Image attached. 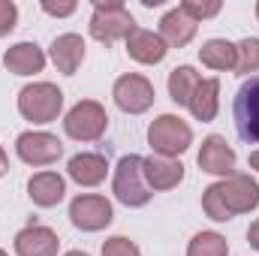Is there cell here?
<instances>
[{
  "label": "cell",
  "mask_w": 259,
  "mask_h": 256,
  "mask_svg": "<svg viewBox=\"0 0 259 256\" xmlns=\"http://www.w3.org/2000/svg\"><path fill=\"white\" fill-rule=\"evenodd\" d=\"M259 208V184L256 178L232 172L202 190V211L214 223H226L238 214H250Z\"/></svg>",
  "instance_id": "obj_1"
},
{
  "label": "cell",
  "mask_w": 259,
  "mask_h": 256,
  "mask_svg": "<svg viewBox=\"0 0 259 256\" xmlns=\"http://www.w3.org/2000/svg\"><path fill=\"white\" fill-rule=\"evenodd\" d=\"M18 112L30 124H52L64 112V91L52 81H33L18 91Z\"/></svg>",
  "instance_id": "obj_2"
},
{
  "label": "cell",
  "mask_w": 259,
  "mask_h": 256,
  "mask_svg": "<svg viewBox=\"0 0 259 256\" xmlns=\"http://www.w3.org/2000/svg\"><path fill=\"white\" fill-rule=\"evenodd\" d=\"M112 193L121 205L127 208H142L151 202V187L145 181V157L139 154H127L118 160L115 166V178H112Z\"/></svg>",
  "instance_id": "obj_3"
},
{
  "label": "cell",
  "mask_w": 259,
  "mask_h": 256,
  "mask_svg": "<svg viewBox=\"0 0 259 256\" xmlns=\"http://www.w3.org/2000/svg\"><path fill=\"white\" fill-rule=\"evenodd\" d=\"M148 145L157 157H169V160H178L190 145H193V130L184 118L166 112L160 118L151 121L148 127Z\"/></svg>",
  "instance_id": "obj_4"
},
{
  "label": "cell",
  "mask_w": 259,
  "mask_h": 256,
  "mask_svg": "<svg viewBox=\"0 0 259 256\" xmlns=\"http://www.w3.org/2000/svg\"><path fill=\"white\" fill-rule=\"evenodd\" d=\"M91 36L103 46H112L118 39H127L130 33L136 30V18L130 15V9L121 0H97L94 3V15H91V24H88Z\"/></svg>",
  "instance_id": "obj_5"
},
{
  "label": "cell",
  "mask_w": 259,
  "mask_h": 256,
  "mask_svg": "<svg viewBox=\"0 0 259 256\" xmlns=\"http://www.w3.org/2000/svg\"><path fill=\"white\" fill-rule=\"evenodd\" d=\"M109 130V115L97 100H78L64 118V133L75 142H97Z\"/></svg>",
  "instance_id": "obj_6"
},
{
  "label": "cell",
  "mask_w": 259,
  "mask_h": 256,
  "mask_svg": "<svg viewBox=\"0 0 259 256\" xmlns=\"http://www.w3.org/2000/svg\"><path fill=\"white\" fill-rule=\"evenodd\" d=\"M112 202L100 193H78L69 202V223L81 232H103L106 226H112Z\"/></svg>",
  "instance_id": "obj_7"
},
{
  "label": "cell",
  "mask_w": 259,
  "mask_h": 256,
  "mask_svg": "<svg viewBox=\"0 0 259 256\" xmlns=\"http://www.w3.org/2000/svg\"><path fill=\"white\" fill-rule=\"evenodd\" d=\"M232 121L244 142L259 145V75H250L238 88L232 100Z\"/></svg>",
  "instance_id": "obj_8"
},
{
  "label": "cell",
  "mask_w": 259,
  "mask_h": 256,
  "mask_svg": "<svg viewBox=\"0 0 259 256\" xmlns=\"http://www.w3.org/2000/svg\"><path fill=\"white\" fill-rule=\"evenodd\" d=\"M15 154L27 166H52L64 154V142L46 130H24L15 139Z\"/></svg>",
  "instance_id": "obj_9"
},
{
  "label": "cell",
  "mask_w": 259,
  "mask_h": 256,
  "mask_svg": "<svg viewBox=\"0 0 259 256\" xmlns=\"http://www.w3.org/2000/svg\"><path fill=\"white\" fill-rule=\"evenodd\" d=\"M112 97H115V106L121 112H127V115H145L154 106V100H157L154 84L145 75H139V72H124L115 81Z\"/></svg>",
  "instance_id": "obj_10"
},
{
  "label": "cell",
  "mask_w": 259,
  "mask_h": 256,
  "mask_svg": "<svg viewBox=\"0 0 259 256\" xmlns=\"http://www.w3.org/2000/svg\"><path fill=\"white\" fill-rule=\"evenodd\" d=\"M196 163L202 172L208 175H217V178H229L235 172V151L232 145L223 139V136H205L202 139V148L196 154Z\"/></svg>",
  "instance_id": "obj_11"
},
{
  "label": "cell",
  "mask_w": 259,
  "mask_h": 256,
  "mask_svg": "<svg viewBox=\"0 0 259 256\" xmlns=\"http://www.w3.org/2000/svg\"><path fill=\"white\" fill-rule=\"evenodd\" d=\"M12 247H15L18 256H58L61 238H58L55 229L39 226V223H30V226H24L21 232H15Z\"/></svg>",
  "instance_id": "obj_12"
},
{
  "label": "cell",
  "mask_w": 259,
  "mask_h": 256,
  "mask_svg": "<svg viewBox=\"0 0 259 256\" xmlns=\"http://www.w3.org/2000/svg\"><path fill=\"white\" fill-rule=\"evenodd\" d=\"M66 175L78 184V187H100L109 175V160L97 151H81L75 157H69L66 163Z\"/></svg>",
  "instance_id": "obj_13"
},
{
  "label": "cell",
  "mask_w": 259,
  "mask_h": 256,
  "mask_svg": "<svg viewBox=\"0 0 259 256\" xmlns=\"http://www.w3.org/2000/svg\"><path fill=\"white\" fill-rule=\"evenodd\" d=\"M145 181H148L151 193L175 190L184 181V163L151 154V157H145Z\"/></svg>",
  "instance_id": "obj_14"
},
{
  "label": "cell",
  "mask_w": 259,
  "mask_h": 256,
  "mask_svg": "<svg viewBox=\"0 0 259 256\" xmlns=\"http://www.w3.org/2000/svg\"><path fill=\"white\" fill-rule=\"evenodd\" d=\"M124 42H127V55L130 58H133L136 64H145V66L163 64V58H166V52H169V46L160 39V33L145 30V27H136Z\"/></svg>",
  "instance_id": "obj_15"
},
{
  "label": "cell",
  "mask_w": 259,
  "mask_h": 256,
  "mask_svg": "<svg viewBox=\"0 0 259 256\" xmlns=\"http://www.w3.org/2000/svg\"><path fill=\"white\" fill-rule=\"evenodd\" d=\"M84 55H88V46H84V39L78 33H61V36H55V42L49 49L52 64L58 66V72H64V75H75L78 66L84 64Z\"/></svg>",
  "instance_id": "obj_16"
},
{
  "label": "cell",
  "mask_w": 259,
  "mask_h": 256,
  "mask_svg": "<svg viewBox=\"0 0 259 256\" xmlns=\"http://www.w3.org/2000/svg\"><path fill=\"white\" fill-rule=\"evenodd\" d=\"M27 196L36 208H55L61 205L66 196V181L64 175L46 169V172H36L30 181H27Z\"/></svg>",
  "instance_id": "obj_17"
},
{
  "label": "cell",
  "mask_w": 259,
  "mask_h": 256,
  "mask_svg": "<svg viewBox=\"0 0 259 256\" xmlns=\"http://www.w3.org/2000/svg\"><path fill=\"white\" fill-rule=\"evenodd\" d=\"M3 66L12 75H36L46 69V52L36 42H15L3 52Z\"/></svg>",
  "instance_id": "obj_18"
},
{
  "label": "cell",
  "mask_w": 259,
  "mask_h": 256,
  "mask_svg": "<svg viewBox=\"0 0 259 256\" xmlns=\"http://www.w3.org/2000/svg\"><path fill=\"white\" fill-rule=\"evenodd\" d=\"M196 30H199V24L181 12V6H175V9H169V12L160 18V30H157V33H160V39H163L169 49H184V46L193 42Z\"/></svg>",
  "instance_id": "obj_19"
},
{
  "label": "cell",
  "mask_w": 259,
  "mask_h": 256,
  "mask_svg": "<svg viewBox=\"0 0 259 256\" xmlns=\"http://www.w3.org/2000/svg\"><path fill=\"white\" fill-rule=\"evenodd\" d=\"M187 109L193 112V118L202 121V124L214 121L217 118V109H220V81L217 78H202L199 88L193 91V100H190Z\"/></svg>",
  "instance_id": "obj_20"
},
{
  "label": "cell",
  "mask_w": 259,
  "mask_h": 256,
  "mask_svg": "<svg viewBox=\"0 0 259 256\" xmlns=\"http://www.w3.org/2000/svg\"><path fill=\"white\" fill-rule=\"evenodd\" d=\"M199 72H196L190 64H181L175 66L172 72H169V81H166V88H169V100L175 103V106H190V100H193V91L199 88Z\"/></svg>",
  "instance_id": "obj_21"
},
{
  "label": "cell",
  "mask_w": 259,
  "mask_h": 256,
  "mask_svg": "<svg viewBox=\"0 0 259 256\" xmlns=\"http://www.w3.org/2000/svg\"><path fill=\"white\" fill-rule=\"evenodd\" d=\"M199 61H202V66H208V69L229 72V69H235L238 52H235V46L229 39H208L199 49Z\"/></svg>",
  "instance_id": "obj_22"
},
{
  "label": "cell",
  "mask_w": 259,
  "mask_h": 256,
  "mask_svg": "<svg viewBox=\"0 0 259 256\" xmlns=\"http://www.w3.org/2000/svg\"><path fill=\"white\" fill-rule=\"evenodd\" d=\"M187 256H229V244L220 232H196L187 244Z\"/></svg>",
  "instance_id": "obj_23"
},
{
  "label": "cell",
  "mask_w": 259,
  "mask_h": 256,
  "mask_svg": "<svg viewBox=\"0 0 259 256\" xmlns=\"http://www.w3.org/2000/svg\"><path fill=\"white\" fill-rule=\"evenodd\" d=\"M238 52V61H235V72L238 75H253L259 72V39L256 36H247L235 46Z\"/></svg>",
  "instance_id": "obj_24"
},
{
  "label": "cell",
  "mask_w": 259,
  "mask_h": 256,
  "mask_svg": "<svg viewBox=\"0 0 259 256\" xmlns=\"http://www.w3.org/2000/svg\"><path fill=\"white\" fill-rule=\"evenodd\" d=\"M178 6H181V12H184L187 18H193L196 24L205 21V18H214V15L223 9L220 0H184V3H178Z\"/></svg>",
  "instance_id": "obj_25"
},
{
  "label": "cell",
  "mask_w": 259,
  "mask_h": 256,
  "mask_svg": "<svg viewBox=\"0 0 259 256\" xmlns=\"http://www.w3.org/2000/svg\"><path fill=\"white\" fill-rule=\"evenodd\" d=\"M103 256H142V250L127 235H112L103 241Z\"/></svg>",
  "instance_id": "obj_26"
},
{
  "label": "cell",
  "mask_w": 259,
  "mask_h": 256,
  "mask_svg": "<svg viewBox=\"0 0 259 256\" xmlns=\"http://www.w3.org/2000/svg\"><path fill=\"white\" fill-rule=\"evenodd\" d=\"M18 24V6L12 0H0V39L9 36Z\"/></svg>",
  "instance_id": "obj_27"
},
{
  "label": "cell",
  "mask_w": 259,
  "mask_h": 256,
  "mask_svg": "<svg viewBox=\"0 0 259 256\" xmlns=\"http://www.w3.org/2000/svg\"><path fill=\"white\" fill-rule=\"evenodd\" d=\"M42 12H46V15H55V18H66V15L75 12V3H72V0H69V3H49V0H46V3H42Z\"/></svg>",
  "instance_id": "obj_28"
},
{
  "label": "cell",
  "mask_w": 259,
  "mask_h": 256,
  "mask_svg": "<svg viewBox=\"0 0 259 256\" xmlns=\"http://www.w3.org/2000/svg\"><path fill=\"white\" fill-rule=\"evenodd\" d=\"M247 241H250L253 250H259V217L250 223V229H247Z\"/></svg>",
  "instance_id": "obj_29"
},
{
  "label": "cell",
  "mask_w": 259,
  "mask_h": 256,
  "mask_svg": "<svg viewBox=\"0 0 259 256\" xmlns=\"http://www.w3.org/2000/svg\"><path fill=\"white\" fill-rule=\"evenodd\" d=\"M9 172V157H6V151H3V145H0V178Z\"/></svg>",
  "instance_id": "obj_30"
},
{
  "label": "cell",
  "mask_w": 259,
  "mask_h": 256,
  "mask_svg": "<svg viewBox=\"0 0 259 256\" xmlns=\"http://www.w3.org/2000/svg\"><path fill=\"white\" fill-rule=\"evenodd\" d=\"M247 166H250L253 172H259V151H250V157H247Z\"/></svg>",
  "instance_id": "obj_31"
},
{
  "label": "cell",
  "mask_w": 259,
  "mask_h": 256,
  "mask_svg": "<svg viewBox=\"0 0 259 256\" xmlns=\"http://www.w3.org/2000/svg\"><path fill=\"white\" fill-rule=\"evenodd\" d=\"M142 6H148V9L151 6H163V0H142Z\"/></svg>",
  "instance_id": "obj_32"
},
{
  "label": "cell",
  "mask_w": 259,
  "mask_h": 256,
  "mask_svg": "<svg viewBox=\"0 0 259 256\" xmlns=\"http://www.w3.org/2000/svg\"><path fill=\"white\" fill-rule=\"evenodd\" d=\"M64 256H91V253H84V250H66Z\"/></svg>",
  "instance_id": "obj_33"
},
{
  "label": "cell",
  "mask_w": 259,
  "mask_h": 256,
  "mask_svg": "<svg viewBox=\"0 0 259 256\" xmlns=\"http://www.w3.org/2000/svg\"><path fill=\"white\" fill-rule=\"evenodd\" d=\"M0 256H9V253H6V250H3V247H0Z\"/></svg>",
  "instance_id": "obj_34"
},
{
  "label": "cell",
  "mask_w": 259,
  "mask_h": 256,
  "mask_svg": "<svg viewBox=\"0 0 259 256\" xmlns=\"http://www.w3.org/2000/svg\"><path fill=\"white\" fill-rule=\"evenodd\" d=\"M256 21H259V3H256Z\"/></svg>",
  "instance_id": "obj_35"
}]
</instances>
